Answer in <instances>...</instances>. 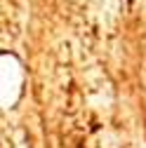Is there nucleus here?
I'll return each instance as SVG.
<instances>
[{"label": "nucleus", "mask_w": 146, "mask_h": 148, "mask_svg": "<svg viewBox=\"0 0 146 148\" xmlns=\"http://www.w3.org/2000/svg\"><path fill=\"white\" fill-rule=\"evenodd\" d=\"M127 3H132V0H127Z\"/></svg>", "instance_id": "obj_1"}]
</instances>
